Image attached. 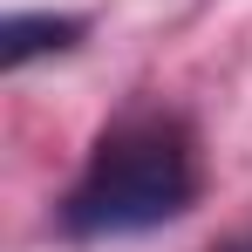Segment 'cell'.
Returning <instances> with one entry per match:
<instances>
[{"label":"cell","instance_id":"1","mask_svg":"<svg viewBox=\"0 0 252 252\" xmlns=\"http://www.w3.org/2000/svg\"><path fill=\"white\" fill-rule=\"evenodd\" d=\"M198 198V143L164 109H129L95 136L82 177L62 198L68 239H123L170 225Z\"/></svg>","mask_w":252,"mask_h":252},{"label":"cell","instance_id":"3","mask_svg":"<svg viewBox=\"0 0 252 252\" xmlns=\"http://www.w3.org/2000/svg\"><path fill=\"white\" fill-rule=\"evenodd\" d=\"M225 252H252V239H239V246H225Z\"/></svg>","mask_w":252,"mask_h":252},{"label":"cell","instance_id":"2","mask_svg":"<svg viewBox=\"0 0 252 252\" xmlns=\"http://www.w3.org/2000/svg\"><path fill=\"white\" fill-rule=\"evenodd\" d=\"M82 41V14H7L0 28V62L7 68H28L41 55H68Z\"/></svg>","mask_w":252,"mask_h":252}]
</instances>
